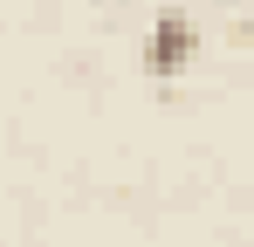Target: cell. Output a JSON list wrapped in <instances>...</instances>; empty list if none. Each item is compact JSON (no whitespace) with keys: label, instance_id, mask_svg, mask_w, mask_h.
Returning <instances> with one entry per match:
<instances>
[{"label":"cell","instance_id":"6da1fadb","mask_svg":"<svg viewBox=\"0 0 254 247\" xmlns=\"http://www.w3.org/2000/svg\"><path fill=\"white\" fill-rule=\"evenodd\" d=\"M192 55H199V28H192L186 14H158V21L144 28V48H137V62H144V76H151V82L186 76Z\"/></svg>","mask_w":254,"mask_h":247}]
</instances>
